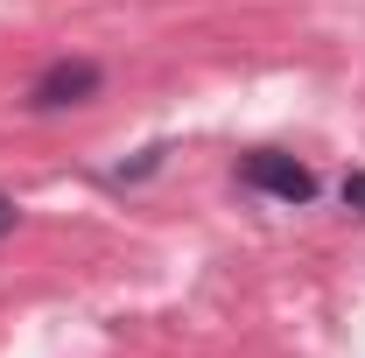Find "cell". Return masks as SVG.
<instances>
[{"label": "cell", "mask_w": 365, "mask_h": 358, "mask_svg": "<svg viewBox=\"0 0 365 358\" xmlns=\"http://www.w3.org/2000/svg\"><path fill=\"white\" fill-rule=\"evenodd\" d=\"M344 211H351V218H365V169H351V176H344Z\"/></svg>", "instance_id": "3957f363"}, {"label": "cell", "mask_w": 365, "mask_h": 358, "mask_svg": "<svg viewBox=\"0 0 365 358\" xmlns=\"http://www.w3.org/2000/svg\"><path fill=\"white\" fill-rule=\"evenodd\" d=\"M14 218H21V211H14V197H0V239L14 232Z\"/></svg>", "instance_id": "277c9868"}, {"label": "cell", "mask_w": 365, "mask_h": 358, "mask_svg": "<svg viewBox=\"0 0 365 358\" xmlns=\"http://www.w3.org/2000/svg\"><path fill=\"white\" fill-rule=\"evenodd\" d=\"M106 85V71L91 63V56H56L36 71V85H29V113H63V106H85L91 91Z\"/></svg>", "instance_id": "6da1fadb"}, {"label": "cell", "mask_w": 365, "mask_h": 358, "mask_svg": "<svg viewBox=\"0 0 365 358\" xmlns=\"http://www.w3.org/2000/svg\"><path fill=\"white\" fill-rule=\"evenodd\" d=\"M239 183L260 190V197H274V204H309V197H317V176H309L295 155H274V148L246 155V162H239Z\"/></svg>", "instance_id": "7a4b0ae2"}]
</instances>
